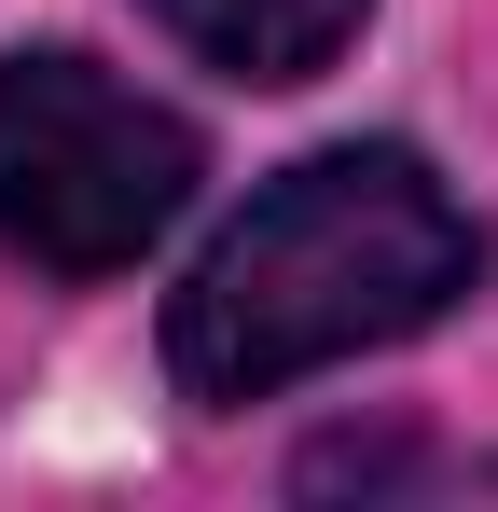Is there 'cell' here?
Listing matches in <instances>:
<instances>
[{"label":"cell","mask_w":498,"mask_h":512,"mask_svg":"<svg viewBox=\"0 0 498 512\" xmlns=\"http://www.w3.org/2000/svg\"><path fill=\"white\" fill-rule=\"evenodd\" d=\"M471 277H485L471 208L402 139H346V153H305L291 180H263L222 222V250L166 305V374L194 402H277L360 346L429 333Z\"/></svg>","instance_id":"obj_1"},{"label":"cell","mask_w":498,"mask_h":512,"mask_svg":"<svg viewBox=\"0 0 498 512\" xmlns=\"http://www.w3.org/2000/svg\"><path fill=\"white\" fill-rule=\"evenodd\" d=\"M194 125L97 56H0V250L42 277H125L194 208Z\"/></svg>","instance_id":"obj_2"},{"label":"cell","mask_w":498,"mask_h":512,"mask_svg":"<svg viewBox=\"0 0 498 512\" xmlns=\"http://www.w3.org/2000/svg\"><path fill=\"white\" fill-rule=\"evenodd\" d=\"M360 14H374V0H153L166 42H194V56L236 70V84H319L332 56L360 42Z\"/></svg>","instance_id":"obj_3"}]
</instances>
